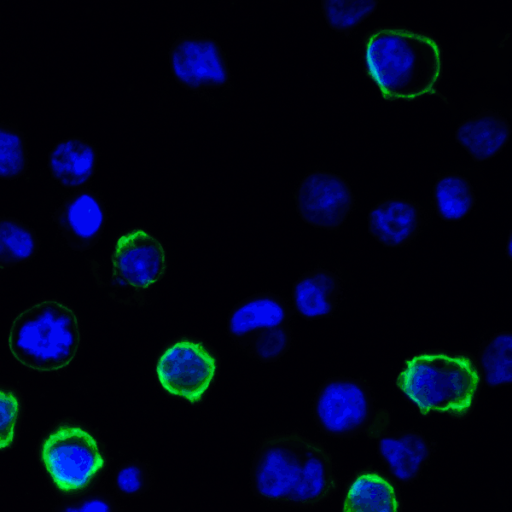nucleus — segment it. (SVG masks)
Returning a JSON list of instances; mask_svg holds the SVG:
<instances>
[{
  "label": "nucleus",
  "mask_w": 512,
  "mask_h": 512,
  "mask_svg": "<svg viewBox=\"0 0 512 512\" xmlns=\"http://www.w3.org/2000/svg\"><path fill=\"white\" fill-rule=\"evenodd\" d=\"M250 481L258 498L298 508L316 507L340 487L325 445L296 430L274 433L260 442Z\"/></svg>",
  "instance_id": "1"
},
{
  "label": "nucleus",
  "mask_w": 512,
  "mask_h": 512,
  "mask_svg": "<svg viewBox=\"0 0 512 512\" xmlns=\"http://www.w3.org/2000/svg\"><path fill=\"white\" fill-rule=\"evenodd\" d=\"M367 79L386 102H413L437 94L444 53L431 33L404 25H381L360 41Z\"/></svg>",
  "instance_id": "2"
},
{
  "label": "nucleus",
  "mask_w": 512,
  "mask_h": 512,
  "mask_svg": "<svg viewBox=\"0 0 512 512\" xmlns=\"http://www.w3.org/2000/svg\"><path fill=\"white\" fill-rule=\"evenodd\" d=\"M476 358L464 351L427 349L406 358L395 387L423 417L468 418L482 387Z\"/></svg>",
  "instance_id": "3"
},
{
  "label": "nucleus",
  "mask_w": 512,
  "mask_h": 512,
  "mask_svg": "<svg viewBox=\"0 0 512 512\" xmlns=\"http://www.w3.org/2000/svg\"><path fill=\"white\" fill-rule=\"evenodd\" d=\"M82 344L78 313L57 298H43L20 310L11 320L7 347L23 368L40 374L66 370Z\"/></svg>",
  "instance_id": "4"
},
{
  "label": "nucleus",
  "mask_w": 512,
  "mask_h": 512,
  "mask_svg": "<svg viewBox=\"0 0 512 512\" xmlns=\"http://www.w3.org/2000/svg\"><path fill=\"white\" fill-rule=\"evenodd\" d=\"M39 458L52 485L65 495L84 491L99 476L106 463L94 431L71 417L58 420L45 432Z\"/></svg>",
  "instance_id": "5"
},
{
  "label": "nucleus",
  "mask_w": 512,
  "mask_h": 512,
  "mask_svg": "<svg viewBox=\"0 0 512 512\" xmlns=\"http://www.w3.org/2000/svg\"><path fill=\"white\" fill-rule=\"evenodd\" d=\"M110 296L128 307L141 308L147 294L166 275L168 257L164 244L144 227H130L115 238L111 255Z\"/></svg>",
  "instance_id": "6"
},
{
  "label": "nucleus",
  "mask_w": 512,
  "mask_h": 512,
  "mask_svg": "<svg viewBox=\"0 0 512 512\" xmlns=\"http://www.w3.org/2000/svg\"><path fill=\"white\" fill-rule=\"evenodd\" d=\"M220 367V356L209 342L182 334L169 339L158 351L154 375L167 396L199 405L215 385Z\"/></svg>",
  "instance_id": "7"
},
{
  "label": "nucleus",
  "mask_w": 512,
  "mask_h": 512,
  "mask_svg": "<svg viewBox=\"0 0 512 512\" xmlns=\"http://www.w3.org/2000/svg\"><path fill=\"white\" fill-rule=\"evenodd\" d=\"M312 412L320 432L330 437L350 439L365 433L376 439L385 431L376 424L371 389L362 378L326 379L315 394Z\"/></svg>",
  "instance_id": "8"
},
{
  "label": "nucleus",
  "mask_w": 512,
  "mask_h": 512,
  "mask_svg": "<svg viewBox=\"0 0 512 512\" xmlns=\"http://www.w3.org/2000/svg\"><path fill=\"white\" fill-rule=\"evenodd\" d=\"M171 76L183 89L206 92L229 87L231 72L219 42L202 33L177 37L168 52Z\"/></svg>",
  "instance_id": "9"
},
{
  "label": "nucleus",
  "mask_w": 512,
  "mask_h": 512,
  "mask_svg": "<svg viewBox=\"0 0 512 512\" xmlns=\"http://www.w3.org/2000/svg\"><path fill=\"white\" fill-rule=\"evenodd\" d=\"M293 198L296 212L305 224L328 231L339 229L355 206V196L347 180L324 170L307 173Z\"/></svg>",
  "instance_id": "10"
},
{
  "label": "nucleus",
  "mask_w": 512,
  "mask_h": 512,
  "mask_svg": "<svg viewBox=\"0 0 512 512\" xmlns=\"http://www.w3.org/2000/svg\"><path fill=\"white\" fill-rule=\"evenodd\" d=\"M53 221L69 248L79 253L89 251L104 232L105 203L93 190L78 189L62 201L53 214Z\"/></svg>",
  "instance_id": "11"
},
{
  "label": "nucleus",
  "mask_w": 512,
  "mask_h": 512,
  "mask_svg": "<svg viewBox=\"0 0 512 512\" xmlns=\"http://www.w3.org/2000/svg\"><path fill=\"white\" fill-rule=\"evenodd\" d=\"M422 206L411 199L384 198L368 212L369 234L382 246L399 248L411 243L425 225Z\"/></svg>",
  "instance_id": "12"
},
{
  "label": "nucleus",
  "mask_w": 512,
  "mask_h": 512,
  "mask_svg": "<svg viewBox=\"0 0 512 512\" xmlns=\"http://www.w3.org/2000/svg\"><path fill=\"white\" fill-rule=\"evenodd\" d=\"M340 512H403L399 486L381 469L359 468L343 486Z\"/></svg>",
  "instance_id": "13"
},
{
  "label": "nucleus",
  "mask_w": 512,
  "mask_h": 512,
  "mask_svg": "<svg viewBox=\"0 0 512 512\" xmlns=\"http://www.w3.org/2000/svg\"><path fill=\"white\" fill-rule=\"evenodd\" d=\"M376 439L379 458L398 485L417 480L433 452L426 437L412 429L385 430Z\"/></svg>",
  "instance_id": "14"
},
{
  "label": "nucleus",
  "mask_w": 512,
  "mask_h": 512,
  "mask_svg": "<svg viewBox=\"0 0 512 512\" xmlns=\"http://www.w3.org/2000/svg\"><path fill=\"white\" fill-rule=\"evenodd\" d=\"M292 310L281 296L272 292L250 295L230 310L227 334L237 347L257 331L290 324Z\"/></svg>",
  "instance_id": "15"
},
{
  "label": "nucleus",
  "mask_w": 512,
  "mask_h": 512,
  "mask_svg": "<svg viewBox=\"0 0 512 512\" xmlns=\"http://www.w3.org/2000/svg\"><path fill=\"white\" fill-rule=\"evenodd\" d=\"M96 147L81 136H70L58 141L47 157L51 177L68 189L87 188L96 173Z\"/></svg>",
  "instance_id": "16"
},
{
  "label": "nucleus",
  "mask_w": 512,
  "mask_h": 512,
  "mask_svg": "<svg viewBox=\"0 0 512 512\" xmlns=\"http://www.w3.org/2000/svg\"><path fill=\"white\" fill-rule=\"evenodd\" d=\"M511 126L500 113L482 109L455 129L456 142L475 162L491 160L508 144Z\"/></svg>",
  "instance_id": "17"
},
{
  "label": "nucleus",
  "mask_w": 512,
  "mask_h": 512,
  "mask_svg": "<svg viewBox=\"0 0 512 512\" xmlns=\"http://www.w3.org/2000/svg\"><path fill=\"white\" fill-rule=\"evenodd\" d=\"M341 291L339 276L325 268L309 270L293 283L291 298L297 315L307 321L330 317Z\"/></svg>",
  "instance_id": "18"
},
{
  "label": "nucleus",
  "mask_w": 512,
  "mask_h": 512,
  "mask_svg": "<svg viewBox=\"0 0 512 512\" xmlns=\"http://www.w3.org/2000/svg\"><path fill=\"white\" fill-rule=\"evenodd\" d=\"M432 197L437 216L445 222L463 220L476 204L470 180L457 172L438 174Z\"/></svg>",
  "instance_id": "19"
},
{
  "label": "nucleus",
  "mask_w": 512,
  "mask_h": 512,
  "mask_svg": "<svg viewBox=\"0 0 512 512\" xmlns=\"http://www.w3.org/2000/svg\"><path fill=\"white\" fill-rule=\"evenodd\" d=\"M482 383L490 388H499L512 381V333L500 331L485 340L477 355Z\"/></svg>",
  "instance_id": "20"
},
{
  "label": "nucleus",
  "mask_w": 512,
  "mask_h": 512,
  "mask_svg": "<svg viewBox=\"0 0 512 512\" xmlns=\"http://www.w3.org/2000/svg\"><path fill=\"white\" fill-rule=\"evenodd\" d=\"M40 249L33 228L12 216H0V271L32 260Z\"/></svg>",
  "instance_id": "21"
},
{
  "label": "nucleus",
  "mask_w": 512,
  "mask_h": 512,
  "mask_svg": "<svg viewBox=\"0 0 512 512\" xmlns=\"http://www.w3.org/2000/svg\"><path fill=\"white\" fill-rule=\"evenodd\" d=\"M26 139L17 125L0 122V180H16L27 173Z\"/></svg>",
  "instance_id": "22"
},
{
  "label": "nucleus",
  "mask_w": 512,
  "mask_h": 512,
  "mask_svg": "<svg viewBox=\"0 0 512 512\" xmlns=\"http://www.w3.org/2000/svg\"><path fill=\"white\" fill-rule=\"evenodd\" d=\"M379 1L324 0L321 12L330 29L344 36L352 31L377 9Z\"/></svg>",
  "instance_id": "23"
},
{
  "label": "nucleus",
  "mask_w": 512,
  "mask_h": 512,
  "mask_svg": "<svg viewBox=\"0 0 512 512\" xmlns=\"http://www.w3.org/2000/svg\"><path fill=\"white\" fill-rule=\"evenodd\" d=\"M292 344L290 324L255 332L237 347L262 363H274L284 356Z\"/></svg>",
  "instance_id": "24"
},
{
  "label": "nucleus",
  "mask_w": 512,
  "mask_h": 512,
  "mask_svg": "<svg viewBox=\"0 0 512 512\" xmlns=\"http://www.w3.org/2000/svg\"><path fill=\"white\" fill-rule=\"evenodd\" d=\"M24 409V398L19 388L0 381V451L15 443Z\"/></svg>",
  "instance_id": "25"
},
{
  "label": "nucleus",
  "mask_w": 512,
  "mask_h": 512,
  "mask_svg": "<svg viewBox=\"0 0 512 512\" xmlns=\"http://www.w3.org/2000/svg\"><path fill=\"white\" fill-rule=\"evenodd\" d=\"M114 485L124 496H135L142 493L148 485V475L141 463L123 464L115 473Z\"/></svg>",
  "instance_id": "26"
},
{
  "label": "nucleus",
  "mask_w": 512,
  "mask_h": 512,
  "mask_svg": "<svg viewBox=\"0 0 512 512\" xmlns=\"http://www.w3.org/2000/svg\"><path fill=\"white\" fill-rule=\"evenodd\" d=\"M55 512H118L113 500L104 493L76 496L58 506Z\"/></svg>",
  "instance_id": "27"
}]
</instances>
